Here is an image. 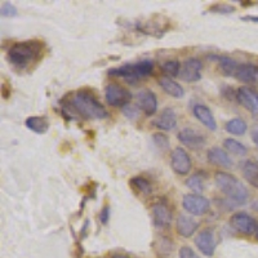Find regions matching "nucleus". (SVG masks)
<instances>
[{
  "label": "nucleus",
  "instance_id": "nucleus-1",
  "mask_svg": "<svg viewBox=\"0 0 258 258\" xmlns=\"http://www.w3.org/2000/svg\"><path fill=\"white\" fill-rule=\"evenodd\" d=\"M62 109L71 117H82L84 120H101L109 116L105 106L89 89H79L64 97L61 101Z\"/></svg>",
  "mask_w": 258,
  "mask_h": 258
},
{
  "label": "nucleus",
  "instance_id": "nucleus-2",
  "mask_svg": "<svg viewBox=\"0 0 258 258\" xmlns=\"http://www.w3.org/2000/svg\"><path fill=\"white\" fill-rule=\"evenodd\" d=\"M45 44L41 40H25L17 41L11 45L8 49L7 57L8 62L17 70H27L35 66L43 57Z\"/></svg>",
  "mask_w": 258,
  "mask_h": 258
},
{
  "label": "nucleus",
  "instance_id": "nucleus-3",
  "mask_svg": "<svg viewBox=\"0 0 258 258\" xmlns=\"http://www.w3.org/2000/svg\"><path fill=\"white\" fill-rule=\"evenodd\" d=\"M214 182L218 190L236 204H244L249 198L248 188L234 174L218 170L214 173Z\"/></svg>",
  "mask_w": 258,
  "mask_h": 258
},
{
  "label": "nucleus",
  "instance_id": "nucleus-4",
  "mask_svg": "<svg viewBox=\"0 0 258 258\" xmlns=\"http://www.w3.org/2000/svg\"><path fill=\"white\" fill-rule=\"evenodd\" d=\"M154 71V63L150 59H144V61L136 62V63H125L117 68H112L107 71L110 77L121 78L125 82L135 84L140 80L146 79L150 77Z\"/></svg>",
  "mask_w": 258,
  "mask_h": 258
},
{
  "label": "nucleus",
  "instance_id": "nucleus-5",
  "mask_svg": "<svg viewBox=\"0 0 258 258\" xmlns=\"http://www.w3.org/2000/svg\"><path fill=\"white\" fill-rule=\"evenodd\" d=\"M132 93L126 88H124L123 85L117 84V83H110L106 85L105 88V98L106 102L110 106L114 107H124L128 105L132 100Z\"/></svg>",
  "mask_w": 258,
  "mask_h": 258
},
{
  "label": "nucleus",
  "instance_id": "nucleus-6",
  "mask_svg": "<svg viewBox=\"0 0 258 258\" xmlns=\"http://www.w3.org/2000/svg\"><path fill=\"white\" fill-rule=\"evenodd\" d=\"M182 207L192 216H204L211 208V203L200 194H186L182 198Z\"/></svg>",
  "mask_w": 258,
  "mask_h": 258
},
{
  "label": "nucleus",
  "instance_id": "nucleus-7",
  "mask_svg": "<svg viewBox=\"0 0 258 258\" xmlns=\"http://www.w3.org/2000/svg\"><path fill=\"white\" fill-rule=\"evenodd\" d=\"M170 167L174 173L186 176L192 168V160L183 147H176L170 153Z\"/></svg>",
  "mask_w": 258,
  "mask_h": 258
},
{
  "label": "nucleus",
  "instance_id": "nucleus-8",
  "mask_svg": "<svg viewBox=\"0 0 258 258\" xmlns=\"http://www.w3.org/2000/svg\"><path fill=\"white\" fill-rule=\"evenodd\" d=\"M230 225L234 227L238 232L243 235H253L257 231V222H255L254 218L248 213H244V212H238V213H234L230 218Z\"/></svg>",
  "mask_w": 258,
  "mask_h": 258
},
{
  "label": "nucleus",
  "instance_id": "nucleus-9",
  "mask_svg": "<svg viewBox=\"0 0 258 258\" xmlns=\"http://www.w3.org/2000/svg\"><path fill=\"white\" fill-rule=\"evenodd\" d=\"M178 140L183 146L191 150H200L206 146V136L192 128H183L178 132Z\"/></svg>",
  "mask_w": 258,
  "mask_h": 258
},
{
  "label": "nucleus",
  "instance_id": "nucleus-10",
  "mask_svg": "<svg viewBox=\"0 0 258 258\" xmlns=\"http://www.w3.org/2000/svg\"><path fill=\"white\" fill-rule=\"evenodd\" d=\"M236 100L253 115H258V91L250 88L248 85H244L236 91Z\"/></svg>",
  "mask_w": 258,
  "mask_h": 258
},
{
  "label": "nucleus",
  "instance_id": "nucleus-11",
  "mask_svg": "<svg viewBox=\"0 0 258 258\" xmlns=\"http://www.w3.org/2000/svg\"><path fill=\"white\" fill-rule=\"evenodd\" d=\"M203 62L199 58H188L181 66L179 77L186 83H195L202 79Z\"/></svg>",
  "mask_w": 258,
  "mask_h": 258
},
{
  "label": "nucleus",
  "instance_id": "nucleus-12",
  "mask_svg": "<svg viewBox=\"0 0 258 258\" xmlns=\"http://www.w3.org/2000/svg\"><path fill=\"white\" fill-rule=\"evenodd\" d=\"M195 244L203 254L207 255V257H212L216 252V248H217V241H216L213 230L207 229L199 232L195 238Z\"/></svg>",
  "mask_w": 258,
  "mask_h": 258
},
{
  "label": "nucleus",
  "instance_id": "nucleus-13",
  "mask_svg": "<svg viewBox=\"0 0 258 258\" xmlns=\"http://www.w3.org/2000/svg\"><path fill=\"white\" fill-rule=\"evenodd\" d=\"M151 217H153L154 225L156 227H160V229L169 227L172 221H173L172 211L163 203H156V204L151 207Z\"/></svg>",
  "mask_w": 258,
  "mask_h": 258
},
{
  "label": "nucleus",
  "instance_id": "nucleus-14",
  "mask_svg": "<svg viewBox=\"0 0 258 258\" xmlns=\"http://www.w3.org/2000/svg\"><path fill=\"white\" fill-rule=\"evenodd\" d=\"M137 102L138 107L147 116H153L156 112V110H158V100H156V96L150 89H144V91H141L137 94Z\"/></svg>",
  "mask_w": 258,
  "mask_h": 258
},
{
  "label": "nucleus",
  "instance_id": "nucleus-15",
  "mask_svg": "<svg viewBox=\"0 0 258 258\" xmlns=\"http://www.w3.org/2000/svg\"><path fill=\"white\" fill-rule=\"evenodd\" d=\"M192 112L194 116L197 117L198 120L206 126L207 129H209L212 132L217 131V121L214 119L213 112L211 111L208 106L203 105V103H197V105L194 106Z\"/></svg>",
  "mask_w": 258,
  "mask_h": 258
},
{
  "label": "nucleus",
  "instance_id": "nucleus-16",
  "mask_svg": "<svg viewBox=\"0 0 258 258\" xmlns=\"http://www.w3.org/2000/svg\"><path fill=\"white\" fill-rule=\"evenodd\" d=\"M234 78L245 83V84L258 85V64L239 63Z\"/></svg>",
  "mask_w": 258,
  "mask_h": 258
},
{
  "label": "nucleus",
  "instance_id": "nucleus-17",
  "mask_svg": "<svg viewBox=\"0 0 258 258\" xmlns=\"http://www.w3.org/2000/svg\"><path fill=\"white\" fill-rule=\"evenodd\" d=\"M199 229V222L187 214H179L176 221V230L182 238H191Z\"/></svg>",
  "mask_w": 258,
  "mask_h": 258
},
{
  "label": "nucleus",
  "instance_id": "nucleus-18",
  "mask_svg": "<svg viewBox=\"0 0 258 258\" xmlns=\"http://www.w3.org/2000/svg\"><path fill=\"white\" fill-rule=\"evenodd\" d=\"M207 158H208L209 163L216 165V167L230 169L234 165L232 159L230 158L227 151L223 149H220V147H212V149H209L208 153H207Z\"/></svg>",
  "mask_w": 258,
  "mask_h": 258
},
{
  "label": "nucleus",
  "instance_id": "nucleus-19",
  "mask_svg": "<svg viewBox=\"0 0 258 258\" xmlns=\"http://www.w3.org/2000/svg\"><path fill=\"white\" fill-rule=\"evenodd\" d=\"M154 125L160 131H172L177 125V114L172 107H167L154 120Z\"/></svg>",
  "mask_w": 258,
  "mask_h": 258
},
{
  "label": "nucleus",
  "instance_id": "nucleus-20",
  "mask_svg": "<svg viewBox=\"0 0 258 258\" xmlns=\"http://www.w3.org/2000/svg\"><path fill=\"white\" fill-rule=\"evenodd\" d=\"M158 83L160 85V88L165 93L169 94L170 97H173V98H182V97L185 96V91L182 88V85L179 83H177L176 80L172 79V78H168L163 75L161 78H159Z\"/></svg>",
  "mask_w": 258,
  "mask_h": 258
},
{
  "label": "nucleus",
  "instance_id": "nucleus-21",
  "mask_svg": "<svg viewBox=\"0 0 258 258\" xmlns=\"http://www.w3.org/2000/svg\"><path fill=\"white\" fill-rule=\"evenodd\" d=\"M241 173L249 185L258 188V163L253 160H245L241 163Z\"/></svg>",
  "mask_w": 258,
  "mask_h": 258
},
{
  "label": "nucleus",
  "instance_id": "nucleus-22",
  "mask_svg": "<svg viewBox=\"0 0 258 258\" xmlns=\"http://www.w3.org/2000/svg\"><path fill=\"white\" fill-rule=\"evenodd\" d=\"M25 125L31 132L38 135H44L49 129V120L45 116H29L25 121Z\"/></svg>",
  "mask_w": 258,
  "mask_h": 258
},
{
  "label": "nucleus",
  "instance_id": "nucleus-23",
  "mask_svg": "<svg viewBox=\"0 0 258 258\" xmlns=\"http://www.w3.org/2000/svg\"><path fill=\"white\" fill-rule=\"evenodd\" d=\"M216 59L218 61V68H220L221 73L223 75H226V77H235V73H236L239 66L238 62L227 56H217Z\"/></svg>",
  "mask_w": 258,
  "mask_h": 258
},
{
  "label": "nucleus",
  "instance_id": "nucleus-24",
  "mask_svg": "<svg viewBox=\"0 0 258 258\" xmlns=\"http://www.w3.org/2000/svg\"><path fill=\"white\" fill-rule=\"evenodd\" d=\"M226 131L232 136H244L248 131V125L241 117H234L226 123Z\"/></svg>",
  "mask_w": 258,
  "mask_h": 258
},
{
  "label": "nucleus",
  "instance_id": "nucleus-25",
  "mask_svg": "<svg viewBox=\"0 0 258 258\" xmlns=\"http://www.w3.org/2000/svg\"><path fill=\"white\" fill-rule=\"evenodd\" d=\"M223 147H225V150H227L229 153L234 154V155L236 156H245L246 154H248V149H246L245 145L236 141L234 138H226L225 141H223Z\"/></svg>",
  "mask_w": 258,
  "mask_h": 258
},
{
  "label": "nucleus",
  "instance_id": "nucleus-26",
  "mask_svg": "<svg viewBox=\"0 0 258 258\" xmlns=\"http://www.w3.org/2000/svg\"><path fill=\"white\" fill-rule=\"evenodd\" d=\"M131 186H132L133 190H136L140 194H144V195H149V194L153 192V186H151V183L141 176L133 177L131 179Z\"/></svg>",
  "mask_w": 258,
  "mask_h": 258
},
{
  "label": "nucleus",
  "instance_id": "nucleus-27",
  "mask_svg": "<svg viewBox=\"0 0 258 258\" xmlns=\"http://www.w3.org/2000/svg\"><path fill=\"white\" fill-rule=\"evenodd\" d=\"M161 71L164 74V77L176 78L181 73V63L177 59H170L161 64Z\"/></svg>",
  "mask_w": 258,
  "mask_h": 258
},
{
  "label": "nucleus",
  "instance_id": "nucleus-28",
  "mask_svg": "<svg viewBox=\"0 0 258 258\" xmlns=\"http://www.w3.org/2000/svg\"><path fill=\"white\" fill-rule=\"evenodd\" d=\"M186 186L191 188L194 194H200L202 195V192L204 191V181H203L200 174H194V176L188 177L186 179Z\"/></svg>",
  "mask_w": 258,
  "mask_h": 258
},
{
  "label": "nucleus",
  "instance_id": "nucleus-29",
  "mask_svg": "<svg viewBox=\"0 0 258 258\" xmlns=\"http://www.w3.org/2000/svg\"><path fill=\"white\" fill-rule=\"evenodd\" d=\"M208 12L211 13H217V15H230V13L235 12V7L231 6V4H213L211 8L208 9Z\"/></svg>",
  "mask_w": 258,
  "mask_h": 258
},
{
  "label": "nucleus",
  "instance_id": "nucleus-30",
  "mask_svg": "<svg viewBox=\"0 0 258 258\" xmlns=\"http://www.w3.org/2000/svg\"><path fill=\"white\" fill-rule=\"evenodd\" d=\"M153 141L154 144H155V146L158 147L159 150H163V151L168 150L170 146L169 138H168V136H165L164 133H155V135H153Z\"/></svg>",
  "mask_w": 258,
  "mask_h": 258
},
{
  "label": "nucleus",
  "instance_id": "nucleus-31",
  "mask_svg": "<svg viewBox=\"0 0 258 258\" xmlns=\"http://www.w3.org/2000/svg\"><path fill=\"white\" fill-rule=\"evenodd\" d=\"M121 112H123L128 119H131V120H136V119L140 117V109H138V106H133L131 105V103H128V105H125L124 107H121Z\"/></svg>",
  "mask_w": 258,
  "mask_h": 258
},
{
  "label": "nucleus",
  "instance_id": "nucleus-32",
  "mask_svg": "<svg viewBox=\"0 0 258 258\" xmlns=\"http://www.w3.org/2000/svg\"><path fill=\"white\" fill-rule=\"evenodd\" d=\"M17 12L18 11L16 6H13L12 3H8V2L3 3L2 7H0V15L3 16V17H15Z\"/></svg>",
  "mask_w": 258,
  "mask_h": 258
},
{
  "label": "nucleus",
  "instance_id": "nucleus-33",
  "mask_svg": "<svg viewBox=\"0 0 258 258\" xmlns=\"http://www.w3.org/2000/svg\"><path fill=\"white\" fill-rule=\"evenodd\" d=\"M178 257L179 258H200L199 255L195 253V250L190 246L185 245V246H181L178 250Z\"/></svg>",
  "mask_w": 258,
  "mask_h": 258
},
{
  "label": "nucleus",
  "instance_id": "nucleus-34",
  "mask_svg": "<svg viewBox=\"0 0 258 258\" xmlns=\"http://www.w3.org/2000/svg\"><path fill=\"white\" fill-rule=\"evenodd\" d=\"M109 218H110V208L107 206L105 207V208L102 209V212H101V222L102 223H107L109 222Z\"/></svg>",
  "mask_w": 258,
  "mask_h": 258
},
{
  "label": "nucleus",
  "instance_id": "nucleus-35",
  "mask_svg": "<svg viewBox=\"0 0 258 258\" xmlns=\"http://www.w3.org/2000/svg\"><path fill=\"white\" fill-rule=\"evenodd\" d=\"M250 137H252L253 142H254L255 146H258V125L253 126V129L250 131Z\"/></svg>",
  "mask_w": 258,
  "mask_h": 258
},
{
  "label": "nucleus",
  "instance_id": "nucleus-36",
  "mask_svg": "<svg viewBox=\"0 0 258 258\" xmlns=\"http://www.w3.org/2000/svg\"><path fill=\"white\" fill-rule=\"evenodd\" d=\"M241 20L250 21V22H255V24H258V16H246V17H243Z\"/></svg>",
  "mask_w": 258,
  "mask_h": 258
},
{
  "label": "nucleus",
  "instance_id": "nucleus-37",
  "mask_svg": "<svg viewBox=\"0 0 258 258\" xmlns=\"http://www.w3.org/2000/svg\"><path fill=\"white\" fill-rule=\"evenodd\" d=\"M111 258H131L126 254H121V253H115V254L111 255Z\"/></svg>",
  "mask_w": 258,
  "mask_h": 258
},
{
  "label": "nucleus",
  "instance_id": "nucleus-38",
  "mask_svg": "<svg viewBox=\"0 0 258 258\" xmlns=\"http://www.w3.org/2000/svg\"><path fill=\"white\" fill-rule=\"evenodd\" d=\"M252 208L254 209V211L258 212V200H255V202L253 203V204H252Z\"/></svg>",
  "mask_w": 258,
  "mask_h": 258
},
{
  "label": "nucleus",
  "instance_id": "nucleus-39",
  "mask_svg": "<svg viewBox=\"0 0 258 258\" xmlns=\"http://www.w3.org/2000/svg\"><path fill=\"white\" fill-rule=\"evenodd\" d=\"M255 239H257L258 241V227H257V231H255Z\"/></svg>",
  "mask_w": 258,
  "mask_h": 258
}]
</instances>
